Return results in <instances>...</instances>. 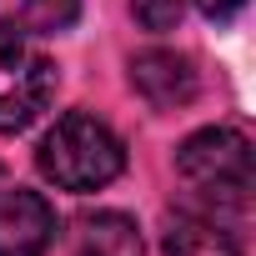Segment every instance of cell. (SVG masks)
Returning a JSON list of instances; mask_svg holds the SVG:
<instances>
[{"label": "cell", "instance_id": "cell-7", "mask_svg": "<svg viewBox=\"0 0 256 256\" xmlns=\"http://www.w3.org/2000/svg\"><path fill=\"white\" fill-rule=\"evenodd\" d=\"M80 16V0H0V36L6 40H36L60 36Z\"/></svg>", "mask_w": 256, "mask_h": 256}, {"label": "cell", "instance_id": "cell-10", "mask_svg": "<svg viewBox=\"0 0 256 256\" xmlns=\"http://www.w3.org/2000/svg\"><path fill=\"white\" fill-rule=\"evenodd\" d=\"M196 6H201L211 20H221V16H236V10L246 6V0H196Z\"/></svg>", "mask_w": 256, "mask_h": 256}, {"label": "cell", "instance_id": "cell-9", "mask_svg": "<svg viewBox=\"0 0 256 256\" xmlns=\"http://www.w3.org/2000/svg\"><path fill=\"white\" fill-rule=\"evenodd\" d=\"M131 10H136V20L146 30H171L181 20V10H186V0H131Z\"/></svg>", "mask_w": 256, "mask_h": 256}, {"label": "cell", "instance_id": "cell-6", "mask_svg": "<svg viewBox=\"0 0 256 256\" xmlns=\"http://www.w3.org/2000/svg\"><path fill=\"white\" fill-rule=\"evenodd\" d=\"M161 246H166V256H241V241L216 216H201V211L166 216Z\"/></svg>", "mask_w": 256, "mask_h": 256}, {"label": "cell", "instance_id": "cell-5", "mask_svg": "<svg viewBox=\"0 0 256 256\" xmlns=\"http://www.w3.org/2000/svg\"><path fill=\"white\" fill-rule=\"evenodd\" d=\"M131 86L151 110H176L196 96V66L181 50H141L131 60Z\"/></svg>", "mask_w": 256, "mask_h": 256}, {"label": "cell", "instance_id": "cell-8", "mask_svg": "<svg viewBox=\"0 0 256 256\" xmlns=\"http://www.w3.org/2000/svg\"><path fill=\"white\" fill-rule=\"evenodd\" d=\"M70 246H76V256H146V251H141V231H136V221L120 216V211L80 216Z\"/></svg>", "mask_w": 256, "mask_h": 256}, {"label": "cell", "instance_id": "cell-1", "mask_svg": "<svg viewBox=\"0 0 256 256\" xmlns=\"http://www.w3.org/2000/svg\"><path fill=\"white\" fill-rule=\"evenodd\" d=\"M36 161H40L46 181H56L60 191L86 196V191L110 186L126 171V146H120V136L110 131V126L96 120L90 110H70V116H60L46 131Z\"/></svg>", "mask_w": 256, "mask_h": 256}, {"label": "cell", "instance_id": "cell-3", "mask_svg": "<svg viewBox=\"0 0 256 256\" xmlns=\"http://www.w3.org/2000/svg\"><path fill=\"white\" fill-rule=\"evenodd\" d=\"M56 96V66L10 40V46H0V136H10V131H26V126L50 106Z\"/></svg>", "mask_w": 256, "mask_h": 256}, {"label": "cell", "instance_id": "cell-2", "mask_svg": "<svg viewBox=\"0 0 256 256\" xmlns=\"http://www.w3.org/2000/svg\"><path fill=\"white\" fill-rule=\"evenodd\" d=\"M176 171L211 206H226V211H246L251 206L256 166H251V141L236 126H206V131L186 136L181 151H176Z\"/></svg>", "mask_w": 256, "mask_h": 256}, {"label": "cell", "instance_id": "cell-4", "mask_svg": "<svg viewBox=\"0 0 256 256\" xmlns=\"http://www.w3.org/2000/svg\"><path fill=\"white\" fill-rule=\"evenodd\" d=\"M56 241V211L40 191L0 196V256H46Z\"/></svg>", "mask_w": 256, "mask_h": 256}]
</instances>
